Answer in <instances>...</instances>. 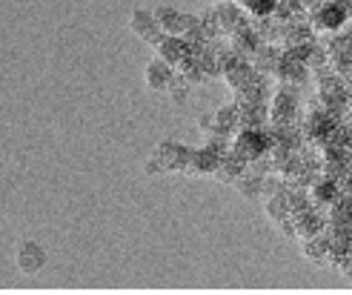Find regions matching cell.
Returning <instances> with one entry per match:
<instances>
[{
	"mask_svg": "<svg viewBox=\"0 0 352 295\" xmlns=\"http://www.w3.org/2000/svg\"><path fill=\"white\" fill-rule=\"evenodd\" d=\"M307 21H309V26H312V32H315V38H318V34H338L341 26H344L346 21H352V17H349L338 3L327 0V3L315 6V9L309 12Z\"/></svg>",
	"mask_w": 352,
	"mask_h": 295,
	"instance_id": "1",
	"label": "cell"
},
{
	"mask_svg": "<svg viewBox=\"0 0 352 295\" xmlns=\"http://www.w3.org/2000/svg\"><path fill=\"white\" fill-rule=\"evenodd\" d=\"M241 9L252 17V21H258V17H272L275 14V0H243Z\"/></svg>",
	"mask_w": 352,
	"mask_h": 295,
	"instance_id": "24",
	"label": "cell"
},
{
	"mask_svg": "<svg viewBox=\"0 0 352 295\" xmlns=\"http://www.w3.org/2000/svg\"><path fill=\"white\" fill-rule=\"evenodd\" d=\"M295 218V238L298 241H309V238H318L321 230H324V212L321 210H309V212H301V215H292Z\"/></svg>",
	"mask_w": 352,
	"mask_h": 295,
	"instance_id": "12",
	"label": "cell"
},
{
	"mask_svg": "<svg viewBox=\"0 0 352 295\" xmlns=\"http://www.w3.org/2000/svg\"><path fill=\"white\" fill-rule=\"evenodd\" d=\"M258 46H261V38L255 34L252 26L238 29V32L230 34V49H232V55H238V58H243V61H252V55L258 52Z\"/></svg>",
	"mask_w": 352,
	"mask_h": 295,
	"instance_id": "13",
	"label": "cell"
},
{
	"mask_svg": "<svg viewBox=\"0 0 352 295\" xmlns=\"http://www.w3.org/2000/svg\"><path fill=\"white\" fill-rule=\"evenodd\" d=\"M270 127V103H243L241 129H267Z\"/></svg>",
	"mask_w": 352,
	"mask_h": 295,
	"instance_id": "14",
	"label": "cell"
},
{
	"mask_svg": "<svg viewBox=\"0 0 352 295\" xmlns=\"http://www.w3.org/2000/svg\"><path fill=\"white\" fill-rule=\"evenodd\" d=\"M263 212H267L270 221H284L289 218V201H287V193L280 195H272V198H263Z\"/></svg>",
	"mask_w": 352,
	"mask_h": 295,
	"instance_id": "22",
	"label": "cell"
},
{
	"mask_svg": "<svg viewBox=\"0 0 352 295\" xmlns=\"http://www.w3.org/2000/svg\"><path fill=\"white\" fill-rule=\"evenodd\" d=\"M129 29L138 34L140 41H146L149 34L157 29V23H155V14H152L149 9H135V12L129 14Z\"/></svg>",
	"mask_w": 352,
	"mask_h": 295,
	"instance_id": "19",
	"label": "cell"
},
{
	"mask_svg": "<svg viewBox=\"0 0 352 295\" xmlns=\"http://www.w3.org/2000/svg\"><path fill=\"white\" fill-rule=\"evenodd\" d=\"M155 52H157V58H161L164 63H169L172 69L178 66V63H184L186 58H192L189 43L184 38H178V34H166V38L155 46Z\"/></svg>",
	"mask_w": 352,
	"mask_h": 295,
	"instance_id": "8",
	"label": "cell"
},
{
	"mask_svg": "<svg viewBox=\"0 0 352 295\" xmlns=\"http://www.w3.org/2000/svg\"><path fill=\"white\" fill-rule=\"evenodd\" d=\"M192 146H184V144H175V141H161L155 146L152 155H157L164 164L166 172H189V164H192Z\"/></svg>",
	"mask_w": 352,
	"mask_h": 295,
	"instance_id": "5",
	"label": "cell"
},
{
	"mask_svg": "<svg viewBox=\"0 0 352 295\" xmlns=\"http://www.w3.org/2000/svg\"><path fill=\"white\" fill-rule=\"evenodd\" d=\"M215 129H223V132H230L235 135L241 129V107L232 100V103H223V107L215 112Z\"/></svg>",
	"mask_w": 352,
	"mask_h": 295,
	"instance_id": "17",
	"label": "cell"
},
{
	"mask_svg": "<svg viewBox=\"0 0 352 295\" xmlns=\"http://www.w3.org/2000/svg\"><path fill=\"white\" fill-rule=\"evenodd\" d=\"M232 152L238 155L243 164H250V161L258 158V155L270 152L267 135H263V129H238L232 135Z\"/></svg>",
	"mask_w": 352,
	"mask_h": 295,
	"instance_id": "3",
	"label": "cell"
},
{
	"mask_svg": "<svg viewBox=\"0 0 352 295\" xmlns=\"http://www.w3.org/2000/svg\"><path fill=\"white\" fill-rule=\"evenodd\" d=\"M155 23L164 34H178L181 38V12L172 9V6H157L155 12Z\"/></svg>",
	"mask_w": 352,
	"mask_h": 295,
	"instance_id": "18",
	"label": "cell"
},
{
	"mask_svg": "<svg viewBox=\"0 0 352 295\" xmlns=\"http://www.w3.org/2000/svg\"><path fill=\"white\" fill-rule=\"evenodd\" d=\"M175 75H178V78H184L189 86H201V83L206 80L204 69H201V63H198L195 58H186L184 63H178V66H175Z\"/></svg>",
	"mask_w": 352,
	"mask_h": 295,
	"instance_id": "23",
	"label": "cell"
},
{
	"mask_svg": "<svg viewBox=\"0 0 352 295\" xmlns=\"http://www.w3.org/2000/svg\"><path fill=\"white\" fill-rule=\"evenodd\" d=\"M307 193H309L312 206H315V210H321V212H327L329 206L338 201V195H341V193H338V184L329 181V178H318V181H315V184L307 189Z\"/></svg>",
	"mask_w": 352,
	"mask_h": 295,
	"instance_id": "11",
	"label": "cell"
},
{
	"mask_svg": "<svg viewBox=\"0 0 352 295\" xmlns=\"http://www.w3.org/2000/svg\"><path fill=\"white\" fill-rule=\"evenodd\" d=\"M144 172H146V175H161V172H166V169H164V164H161L157 155H149L146 164H144Z\"/></svg>",
	"mask_w": 352,
	"mask_h": 295,
	"instance_id": "28",
	"label": "cell"
},
{
	"mask_svg": "<svg viewBox=\"0 0 352 295\" xmlns=\"http://www.w3.org/2000/svg\"><path fill=\"white\" fill-rule=\"evenodd\" d=\"M278 230H280V235H284V238H295V218L289 215L284 221H278Z\"/></svg>",
	"mask_w": 352,
	"mask_h": 295,
	"instance_id": "29",
	"label": "cell"
},
{
	"mask_svg": "<svg viewBox=\"0 0 352 295\" xmlns=\"http://www.w3.org/2000/svg\"><path fill=\"white\" fill-rule=\"evenodd\" d=\"M189 89H192V86L184 80V78H178V75H175V80H172V86H169V100L175 103V107H184V103L189 100Z\"/></svg>",
	"mask_w": 352,
	"mask_h": 295,
	"instance_id": "26",
	"label": "cell"
},
{
	"mask_svg": "<svg viewBox=\"0 0 352 295\" xmlns=\"http://www.w3.org/2000/svg\"><path fill=\"white\" fill-rule=\"evenodd\" d=\"M14 261H17V270L21 272L34 275V272H41L46 267V250L38 244V241H23L14 252Z\"/></svg>",
	"mask_w": 352,
	"mask_h": 295,
	"instance_id": "6",
	"label": "cell"
},
{
	"mask_svg": "<svg viewBox=\"0 0 352 295\" xmlns=\"http://www.w3.org/2000/svg\"><path fill=\"white\" fill-rule=\"evenodd\" d=\"M301 120V107L295 100V92L278 86L270 98V127H289Z\"/></svg>",
	"mask_w": 352,
	"mask_h": 295,
	"instance_id": "2",
	"label": "cell"
},
{
	"mask_svg": "<svg viewBox=\"0 0 352 295\" xmlns=\"http://www.w3.org/2000/svg\"><path fill=\"white\" fill-rule=\"evenodd\" d=\"M198 129H201L204 135L215 132V112H204V115H198Z\"/></svg>",
	"mask_w": 352,
	"mask_h": 295,
	"instance_id": "27",
	"label": "cell"
},
{
	"mask_svg": "<svg viewBox=\"0 0 352 295\" xmlns=\"http://www.w3.org/2000/svg\"><path fill=\"white\" fill-rule=\"evenodd\" d=\"M144 80L149 86V92H169V86L175 80V69L169 63H164L161 58H155L149 66H146V72H144Z\"/></svg>",
	"mask_w": 352,
	"mask_h": 295,
	"instance_id": "10",
	"label": "cell"
},
{
	"mask_svg": "<svg viewBox=\"0 0 352 295\" xmlns=\"http://www.w3.org/2000/svg\"><path fill=\"white\" fill-rule=\"evenodd\" d=\"M304 244V258L312 264H327V255H329V244L327 238L318 235V238H309V241H301Z\"/></svg>",
	"mask_w": 352,
	"mask_h": 295,
	"instance_id": "20",
	"label": "cell"
},
{
	"mask_svg": "<svg viewBox=\"0 0 352 295\" xmlns=\"http://www.w3.org/2000/svg\"><path fill=\"white\" fill-rule=\"evenodd\" d=\"M215 23H218V34H223V38H230L232 32L238 29H246L252 26V17L246 14L238 3H232V0H223V3H215Z\"/></svg>",
	"mask_w": 352,
	"mask_h": 295,
	"instance_id": "4",
	"label": "cell"
},
{
	"mask_svg": "<svg viewBox=\"0 0 352 295\" xmlns=\"http://www.w3.org/2000/svg\"><path fill=\"white\" fill-rule=\"evenodd\" d=\"M272 98V86H270V78L267 75H255L246 86L235 89V103L243 107V103H270Z\"/></svg>",
	"mask_w": 352,
	"mask_h": 295,
	"instance_id": "7",
	"label": "cell"
},
{
	"mask_svg": "<svg viewBox=\"0 0 352 295\" xmlns=\"http://www.w3.org/2000/svg\"><path fill=\"white\" fill-rule=\"evenodd\" d=\"M243 172H246V164L230 149V152H226L223 158H221V164H218V169H215V178H218L221 184H235V181L243 175Z\"/></svg>",
	"mask_w": 352,
	"mask_h": 295,
	"instance_id": "16",
	"label": "cell"
},
{
	"mask_svg": "<svg viewBox=\"0 0 352 295\" xmlns=\"http://www.w3.org/2000/svg\"><path fill=\"white\" fill-rule=\"evenodd\" d=\"M223 155L212 152L209 146H201L192 152V164H189V175H215V169L221 164Z\"/></svg>",
	"mask_w": 352,
	"mask_h": 295,
	"instance_id": "15",
	"label": "cell"
},
{
	"mask_svg": "<svg viewBox=\"0 0 352 295\" xmlns=\"http://www.w3.org/2000/svg\"><path fill=\"white\" fill-rule=\"evenodd\" d=\"M287 193V178L280 172H270L263 175V189H261V198H272V195H280Z\"/></svg>",
	"mask_w": 352,
	"mask_h": 295,
	"instance_id": "25",
	"label": "cell"
},
{
	"mask_svg": "<svg viewBox=\"0 0 352 295\" xmlns=\"http://www.w3.org/2000/svg\"><path fill=\"white\" fill-rule=\"evenodd\" d=\"M238 193L246 198V201H255V198H261V189H263V178L261 175H252V172H243V175L232 184Z\"/></svg>",
	"mask_w": 352,
	"mask_h": 295,
	"instance_id": "21",
	"label": "cell"
},
{
	"mask_svg": "<svg viewBox=\"0 0 352 295\" xmlns=\"http://www.w3.org/2000/svg\"><path fill=\"white\" fill-rule=\"evenodd\" d=\"M280 58H284V49L275 46V43H261L258 52L252 55V69L258 75H267V78H275L278 66H280Z\"/></svg>",
	"mask_w": 352,
	"mask_h": 295,
	"instance_id": "9",
	"label": "cell"
}]
</instances>
